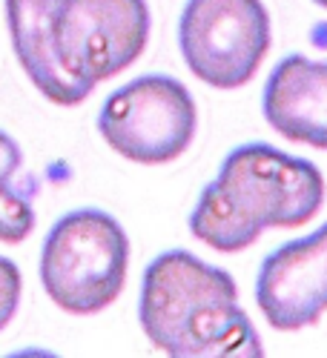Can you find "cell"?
<instances>
[{"instance_id":"cell-1","label":"cell","mask_w":327,"mask_h":358,"mask_svg":"<svg viewBox=\"0 0 327 358\" xmlns=\"http://www.w3.org/2000/svg\"><path fill=\"white\" fill-rule=\"evenodd\" d=\"M324 203V175L273 143H242L221 161L190 215V232L218 252H239L264 229L302 227Z\"/></svg>"},{"instance_id":"cell-2","label":"cell","mask_w":327,"mask_h":358,"mask_svg":"<svg viewBox=\"0 0 327 358\" xmlns=\"http://www.w3.org/2000/svg\"><path fill=\"white\" fill-rule=\"evenodd\" d=\"M138 321L150 344L175 358L264 352L232 275L187 250L161 252L144 270Z\"/></svg>"},{"instance_id":"cell-3","label":"cell","mask_w":327,"mask_h":358,"mask_svg":"<svg viewBox=\"0 0 327 358\" xmlns=\"http://www.w3.org/2000/svg\"><path fill=\"white\" fill-rule=\"evenodd\" d=\"M130 238L109 213L72 210L57 218L41 250V284L72 315L106 310L124 289Z\"/></svg>"},{"instance_id":"cell-4","label":"cell","mask_w":327,"mask_h":358,"mask_svg":"<svg viewBox=\"0 0 327 358\" xmlns=\"http://www.w3.org/2000/svg\"><path fill=\"white\" fill-rule=\"evenodd\" d=\"M198 112L190 89L169 75H141L104 101L98 132L127 161L169 164L195 138Z\"/></svg>"},{"instance_id":"cell-5","label":"cell","mask_w":327,"mask_h":358,"mask_svg":"<svg viewBox=\"0 0 327 358\" xmlns=\"http://www.w3.org/2000/svg\"><path fill=\"white\" fill-rule=\"evenodd\" d=\"M270 15L261 0H187L178 43L190 72L216 89L250 83L270 52Z\"/></svg>"},{"instance_id":"cell-6","label":"cell","mask_w":327,"mask_h":358,"mask_svg":"<svg viewBox=\"0 0 327 358\" xmlns=\"http://www.w3.org/2000/svg\"><path fill=\"white\" fill-rule=\"evenodd\" d=\"M146 0H64L55 41L64 66L98 86L132 66L150 41Z\"/></svg>"},{"instance_id":"cell-7","label":"cell","mask_w":327,"mask_h":358,"mask_svg":"<svg viewBox=\"0 0 327 358\" xmlns=\"http://www.w3.org/2000/svg\"><path fill=\"white\" fill-rule=\"evenodd\" d=\"M256 304L264 321L281 333L313 327L327 313V224L261 261Z\"/></svg>"},{"instance_id":"cell-8","label":"cell","mask_w":327,"mask_h":358,"mask_svg":"<svg viewBox=\"0 0 327 358\" xmlns=\"http://www.w3.org/2000/svg\"><path fill=\"white\" fill-rule=\"evenodd\" d=\"M64 0H6L9 38L26 78L57 106H75L92 95L95 86L78 80L61 61L55 23Z\"/></svg>"},{"instance_id":"cell-9","label":"cell","mask_w":327,"mask_h":358,"mask_svg":"<svg viewBox=\"0 0 327 358\" xmlns=\"http://www.w3.org/2000/svg\"><path fill=\"white\" fill-rule=\"evenodd\" d=\"M264 121L293 143L327 149V61L287 55L264 83Z\"/></svg>"},{"instance_id":"cell-10","label":"cell","mask_w":327,"mask_h":358,"mask_svg":"<svg viewBox=\"0 0 327 358\" xmlns=\"http://www.w3.org/2000/svg\"><path fill=\"white\" fill-rule=\"evenodd\" d=\"M38 181L23 172V152L12 135L0 129V241L20 244L35 229L32 198Z\"/></svg>"},{"instance_id":"cell-11","label":"cell","mask_w":327,"mask_h":358,"mask_svg":"<svg viewBox=\"0 0 327 358\" xmlns=\"http://www.w3.org/2000/svg\"><path fill=\"white\" fill-rule=\"evenodd\" d=\"M20 289H23L20 270L15 266L12 258L0 255V330L15 318L20 307Z\"/></svg>"},{"instance_id":"cell-12","label":"cell","mask_w":327,"mask_h":358,"mask_svg":"<svg viewBox=\"0 0 327 358\" xmlns=\"http://www.w3.org/2000/svg\"><path fill=\"white\" fill-rule=\"evenodd\" d=\"M313 3H319V6H324V9H327V0H313Z\"/></svg>"}]
</instances>
